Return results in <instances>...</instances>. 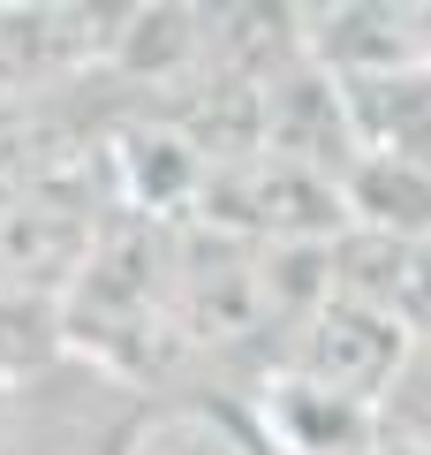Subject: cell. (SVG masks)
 <instances>
[{"label": "cell", "mask_w": 431, "mask_h": 455, "mask_svg": "<svg viewBox=\"0 0 431 455\" xmlns=\"http://www.w3.org/2000/svg\"><path fill=\"white\" fill-rule=\"evenodd\" d=\"M98 455H280V448L257 425V410H242L235 395L175 387V395H137Z\"/></svg>", "instance_id": "cell-2"}, {"label": "cell", "mask_w": 431, "mask_h": 455, "mask_svg": "<svg viewBox=\"0 0 431 455\" xmlns=\"http://www.w3.org/2000/svg\"><path fill=\"white\" fill-rule=\"evenodd\" d=\"M257 425L272 433L280 455H386L394 433H386V410L349 403V395L318 387V379L272 364L265 395H257Z\"/></svg>", "instance_id": "cell-3"}, {"label": "cell", "mask_w": 431, "mask_h": 455, "mask_svg": "<svg viewBox=\"0 0 431 455\" xmlns=\"http://www.w3.org/2000/svg\"><path fill=\"white\" fill-rule=\"evenodd\" d=\"M416 341L409 326L394 319L386 304H371V296H349V289H325L318 304L295 319V349H287V372L318 379V387L349 395V403H371L386 410L401 387V372H409Z\"/></svg>", "instance_id": "cell-1"}]
</instances>
